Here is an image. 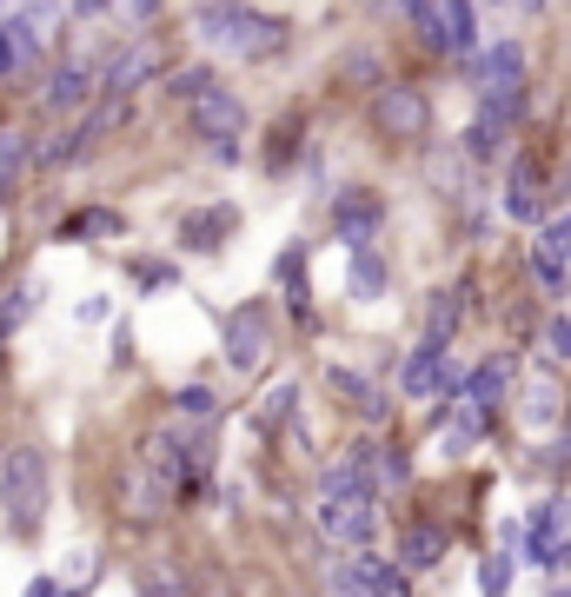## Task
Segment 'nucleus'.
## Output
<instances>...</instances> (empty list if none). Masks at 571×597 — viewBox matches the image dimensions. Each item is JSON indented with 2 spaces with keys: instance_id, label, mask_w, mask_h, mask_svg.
Masks as SVG:
<instances>
[{
  "instance_id": "nucleus-1",
  "label": "nucleus",
  "mask_w": 571,
  "mask_h": 597,
  "mask_svg": "<svg viewBox=\"0 0 571 597\" xmlns=\"http://www.w3.org/2000/svg\"><path fill=\"white\" fill-rule=\"evenodd\" d=\"M0 511H8L14 538H34L47 525V458L40 452H8L0 458Z\"/></svg>"
},
{
  "instance_id": "nucleus-2",
  "label": "nucleus",
  "mask_w": 571,
  "mask_h": 597,
  "mask_svg": "<svg viewBox=\"0 0 571 597\" xmlns=\"http://www.w3.org/2000/svg\"><path fill=\"white\" fill-rule=\"evenodd\" d=\"M193 27L206 40H219L226 53H239V60H260V53H279L286 47V21H273L260 8H200Z\"/></svg>"
},
{
  "instance_id": "nucleus-3",
  "label": "nucleus",
  "mask_w": 571,
  "mask_h": 597,
  "mask_svg": "<svg viewBox=\"0 0 571 597\" xmlns=\"http://www.w3.org/2000/svg\"><path fill=\"white\" fill-rule=\"evenodd\" d=\"M266 353H273V319H266V306H239L233 325H226V366L233 372H260Z\"/></svg>"
},
{
  "instance_id": "nucleus-4",
  "label": "nucleus",
  "mask_w": 571,
  "mask_h": 597,
  "mask_svg": "<svg viewBox=\"0 0 571 597\" xmlns=\"http://www.w3.org/2000/svg\"><path fill=\"white\" fill-rule=\"evenodd\" d=\"M372 120H379L392 140H426L432 107H426V94H419V87H398V80H385L379 100H372Z\"/></svg>"
},
{
  "instance_id": "nucleus-5",
  "label": "nucleus",
  "mask_w": 571,
  "mask_h": 597,
  "mask_svg": "<svg viewBox=\"0 0 571 597\" xmlns=\"http://www.w3.org/2000/svg\"><path fill=\"white\" fill-rule=\"evenodd\" d=\"M405 21L413 27H426V40L439 47V53H472V27H478V14L465 8V0H452V8H405Z\"/></svg>"
},
{
  "instance_id": "nucleus-6",
  "label": "nucleus",
  "mask_w": 571,
  "mask_h": 597,
  "mask_svg": "<svg viewBox=\"0 0 571 597\" xmlns=\"http://www.w3.org/2000/svg\"><path fill=\"white\" fill-rule=\"evenodd\" d=\"M333 226H340V239H346L353 252H366V246L379 239V226H385V206H379V193H366V187H346V193L333 200Z\"/></svg>"
},
{
  "instance_id": "nucleus-7",
  "label": "nucleus",
  "mask_w": 571,
  "mask_h": 597,
  "mask_svg": "<svg viewBox=\"0 0 571 597\" xmlns=\"http://www.w3.org/2000/svg\"><path fill=\"white\" fill-rule=\"evenodd\" d=\"M319 525H325V538H340V545H372L379 538V504L372 498H325Z\"/></svg>"
},
{
  "instance_id": "nucleus-8",
  "label": "nucleus",
  "mask_w": 571,
  "mask_h": 597,
  "mask_svg": "<svg viewBox=\"0 0 571 597\" xmlns=\"http://www.w3.org/2000/svg\"><path fill=\"white\" fill-rule=\"evenodd\" d=\"M239 127H247V107H239V94H233V87H206V94L193 100V133H200V140L233 146V140H239Z\"/></svg>"
},
{
  "instance_id": "nucleus-9",
  "label": "nucleus",
  "mask_w": 571,
  "mask_h": 597,
  "mask_svg": "<svg viewBox=\"0 0 571 597\" xmlns=\"http://www.w3.org/2000/svg\"><path fill=\"white\" fill-rule=\"evenodd\" d=\"M398 385L413 392V398H432V392H445V398H459V379H452V366H445V346H426L405 359V372H398Z\"/></svg>"
},
{
  "instance_id": "nucleus-10",
  "label": "nucleus",
  "mask_w": 571,
  "mask_h": 597,
  "mask_svg": "<svg viewBox=\"0 0 571 597\" xmlns=\"http://www.w3.org/2000/svg\"><path fill=\"white\" fill-rule=\"evenodd\" d=\"M233 226H239V213L233 206H200V213H180V246L187 252H219L226 239H233Z\"/></svg>"
},
{
  "instance_id": "nucleus-11",
  "label": "nucleus",
  "mask_w": 571,
  "mask_h": 597,
  "mask_svg": "<svg viewBox=\"0 0 571 597\" xmlns=\"http://www.w3.org/2000/svg\"><path fill=\"white\" fill-rule=\"evenodd\" d=\"M159 67H167V47H159V40H133V47L107 67V94H114V100H127L140 80H146V73H159Z\"/></svg>"
},
{
  "instance_id": "nucleus-12",
  "label": "nucleus",
  "mask_w": 571,
  "mask_h": 597,
  "mask_svg": "<svg viewBox=\"0 0 571 597\" xmlns=\"http://www.w3.org/2000/svg\"><path fill=\"white\" fill-rule=\"evenodd\" d=\"M146 458H153V471H167V478H193L200 471V439H187V432H153L146 439Z\"/></svg>"
},
{
  "instance_id": "nucleus-13",
  "label": "nucleus",
  "mask_w": 571,
  "mask_h": 597,
  "mask_svg": "<svg viewBox=\"0 0 571 597\" xmlns=\"http://www.w3.org/2000/svg\"><path fill=\"white\" fill-rule=\"evenodd\" d=\"M505 392H512V359H485V366L459 385V405H472V411H492Z\"/></svg>"
},
{
  "instance_id": "nucleus-14",
  "label": "nucleus",
  "mask_w": 571,
  "mask_h": 597,
  "mask_svg": "<svg viewBox=\"0 0 571 597\" xmlns=\"http://www.w3.org/2000/svg\"><path fill=\"white\" fill-rule=\"evenodd\" d=\"M392 564H398V571H432V564H445V532H439V525H405Z\"/></svg>"
},
{
  "instance_id": "nucleus-15",
  "label": "nucleus",
  "mask_w": 571,
  "mask_h": 597,
  "mask_svg": "<svg viewBox=\"0 0 571 597\" xmlns=\"http://www.w3.org/2000/svg\"><path fill=\"white\" fill-rule=\"evenodd\" d=\"M505 213H512V219H525V226H538V219H545V187H538V166H532V159H519V166H512V180H505Z\"/></svg>"
},
{
  "instance_id": "nucleus-16",
  "label": "nucleus",
  "mask_w": 571,
  "mask_h": 597,
  "mask_svg": "<svg viewBox=\"0 0 571 597\" xmlns=\"http://www.w3.org/2000/svg\"><path fill=\"white\" fill-rule=\"evenodd\" d=\"M87 94H94V67H80V60H60V67L47 73V107H53V114L80 107Z\"/></svg>"
},
{
  "instance_id": "nucleus-17",
  "label": "nucleus",
  "mask_w": 571,
  "mask_h": 597,
  "mask_svg": "<svg viewBox=\"0 0 571 597\" xmlns=\"http://www.w3.org/2000/svg\"><path fill=\"white\" fill-rule=\"evenodd\" d=\"M519 114H525V80H519V87H485V94H478V127L505 133Z\"/></svg>"
},
{
  "instance_id": "nucleus-18",
  "label": "nucleus",
  "mask_w": 571,
  "mask_h": 597,
  "mask_svg": "<svg viewBox=\"0 0 571 597\" xmlns=\"http://www.w3.org/2000/svg\"><path fill=\"white\" fill-rule=\"evenodd\" d=\"M519 80H525V53H519L512 40H499L492 53L478 60V94H485V87H519Z\"/></svg>"
},
{
  "instance_id": "nucleus-19",
  "label": "nucleus",
  "mask_w": 571,
  "mask_h": 597,
  "mask_svg": "<svg viewBox=\"0 0 571 597\" xmlns=\"http://www.w3.org/2000/svg\"><path fill=\"white\" fill-rule=\"evenodd\" d=\"M353 577H359V590H366V597H413L405 571H398V564H385V558H359V564H353Z\"/></svg>"
},
{
  "instance_id": "nucleus-20",
  "label": "nucleus",
  "mask_w": 571,
  "mask_h": 597,
  "mask_svg": "<svg viewBox=\"0 0 571 597\" xmlns=\"http://www.w3.org/2000/svg\"><path fill=\"white\" fill-rule=\"evenodd\" d=\"M27 166H34V140L0 127V200H8V193L21 187V174H27Z\"/></svg>"
},
{
  "instance_id": "nucleus-21",
  "label": "nucleus",
  "mask_w": 571,
  "mask_h": 597,
  "mask_svg": "<svg viewBox=\"0 0 571 597\" xmlns=\"http://www.w3.org/2000/svg\"><path fill=\"white\" fill-rule=\"evenodd\" d=\"M485 439V411H472V405H452V425L439 432V452L445 458H459V452H472Z\"/></svg>"
},
{
  "instance_id": "nucleus-22",
  "label": "nucleus",
  "mask_w": 571,
  "mask_h": 597,
  "mask_svg": "<svg viewBox=\"0 0 571 597\" xmlns=\"http://www.w3.org/2000/svg\"><path fill=\"white\" fill-rule=\"evenodd\" d=\"M564 525H571V504H564V498L538 504V511H532V558H545L551 545H564Z\"/></svg>"
},
{
  "instance_id": "nucleus-23",
  "label": "nucleus",
  "mask_w": 571,
  "mask_h": 597,
  "mask_svg": "<svg viewBox=\"0 0 571 597\" xmlns=\"http://www.w3.org/2000/svg\"><path fill=\"white\" fill-rule=\"evenodd\" d=\"M385 260H379V246H366V252H353V299H379L385 292Z\"/></svg>"
},
{
  "instance_id": "nucleus-24",
  "label": "nucleus",
  "mask_w": 571,
  "mask_h": 597,
  "mask_svg": "<svg viewBox=\"0 0 571 597\" xmlns=\"http://www.w3.org/2000/svg\"><path fill=\"white\" fill-rule=\"evenodd\" d=\"M333 392H346V398H359V411H366L372 425H379V418L392 411V405H385V398H379V392H372V385H366L359 372H346V366H333Z\"/></svg>"
},
{
  "instance_id": "nucleus-25",
  "label": "nucleus",
  "mask_w": 571,
  "mask_h": 597,
  "mask_svg": "<svg viewBox=\"0 0 571 597\" xmlns=\"http://www.w3.org/2000/svg\"><path fill=\"white\" fill-rule=\"evenodd\" d=\"M120 232H127L120 213H80V219H67V239H120Z\"/></svg>"
},
{
  "instance_id": "nucleus-26",
  "label": "nucleus",
  "mask_w": 571,
  "mask_h": 597,
  "mask_svg": "<svg viewBox=\"0 0 571 597\" xmlns=\"http://www.w3.org/2000/svg\"><path fill=\"white\" fill-rule=\"evenodd\" d=\"M279 286H286V299L306 312V246H286V252H279Z\"/></svg>"
},
{
  "instance_id": "nucleus-27",
  "label": "nucleus",
  "mask_w": 571,
  "mask_h": 597,
  "mask_svg": "<svg viewBox=\"0 0 571 597\" xmlns=\"http://www.w3.org/2000/svg\"><path fill=\"white\" fill-rule=\"evenodd\" d=\"M206 87H219V80H213L206 67H180V73H167V94H174V100H187V107H193Z\"/></svg>"
},
{
  "instance_id": "nucleus-28",
  "label": "nucleus",
  "mask_w": 571,
  "mask_h": 597,
  "mask_svg": "<svg viewBox=\"0 0 571 597\" xmlns=\"http://www.w3.org/2000/svg\"><path fill=\"white\" fill-rule=\"evenodd\" d=\"M452 325H459V292H439V299H432V312H426V338H432V346H445Z\"/></svg>"
},
{
  "instance_id": "nucleus-29",
  "label": "nucleus",
  "mask_w": 571,
  "mask_h": 597,
  "mask_svg": "<svg viewBox=\"0 0 571 597\" xmlns=\"http://www.w3.org/2000/svg\"><path fill=\"white\" fill-rule=\"evenodd\" d=\"M505 590H512V558L492 551V558L478 564V597H505Z\"/></svg>"
},
{
  "instance_id": "nucleus-30",
  "label": "nucleus",
  "mask_w": 571,
  "mask_h": 597,
  "mask_svg": "<svg viewBox=\"0 0 571 597\" xmlns=\"http://www.w3.org/2000/svg\"><path fill=\"white\" fill-rule=\"evenodd\" d=\"M538 260H551V266H564V260H571V213L545 226V239H538Z\"/></svg>"
},
{
  "instance_id": "nucleus-31",
  "label": "nucleus",
  "mask_w": 571,
  "mask_h": 597,
  "mask_svg": "<svg viewBox=\"0 0 571 597\" xmlns=\"http://www.w3.org/2000/svg\"><path fill=\"white\" fill-rule=\"evenodd\" d=\"M174 405H180V418H187V425H206V418H213V411H219V398H213V392H206V385H187V392H180V398H174Z\"/></svg>"
},
{
  "instance_id": "nucleus-32",
  "label": "nucleus",
  "mask_w": 571,
  "mask_h": 597,
  "mask_svg": "<svg viewBox=\"0 0 571 597\" xmlns=\"http://www.w3.org/2000/svg\"><path fill=\"white\" fill-rule=\"evenodd\" d=\"M551 418H558V392H551V385H538V392L525 398V425H551Z\"/></svg>"
},
{
  "instance_id": "nucleus-33",
  "label": "nucleus",
  "mask_w": 571,
  "mask_h": 597,
  "mask_svg": "<svg viewBox=\"0 0 571 597\" xmlns=\"http://www.w3.org/2000/svg\"><path fill=\"white\" fill-rule=\"evenodd\" d=\"M73 153H80V133H53L34 159H40V166H60V159H73Z\"/></svg>"
},
{
  "instance_id": "nucleus-34",
  "label": "nucleus",
  "mask_w": 571,
  "mask_h": 597,
  "mask_svg": "<svg viewBox=\"0 0 571 597\" xmlns=\"http://www.w3.org/2000/svg\"><path fill=\"white\" fill-rule=\"evenodd\" d=\"M372 458H379L372 471H379V478H392V485H405V478H413V458H405V452H372Z\"/></svg>"
},
{
  "instance_id": "nucleus-35",
  "label": "nucleus",
  "mask_w": 571,
  "mask_h": 597,
  "mask_svg": "<svg viewBox=\"0 0 571 597\" xmlns=\"http://www.w3.org/2000/svg\"><path fill=\"white\" fill-rule=\"evenodd\" d=\"M146 597H180V584H174L167 564H146Z\"/></svg>"
},
{
  "instance_id": "nucleus-36",
  "label": "nucleus",
  "mask_w": 571,
  "mask_h": 597,
  "mask_svg": "<svg viewBox=\"0 0 571 597\" xmlns=\"http://www.w3.org/2000/svg\"><path fill=\"white\" fill-rule=\"evenodd\" d=\"M545 346H551V359H571V319H551V332H545Z\"/></svg>"
},
{
  "instance_id": "nucleus-37",
  "label": "nucleus",
  "mask_w": 571,
  "mask_h": 597,
  "mask_svg": "<svg viewBox=\"0 0 571 597\" xmlns=\"http://www.w3.org/2000/svg\"><path fill=\"white\" fill-rule=\"evenodd\" d=\"M538 279L551 286V299H564V292H571V273H564V266H551V260H538Z\"/></svg>"
},
{
  "instance_id": "nucleus-38",
  "label": "nucleus",
  "mask_w": 571,
  "mask_h": 597,
  "mask_svg": "<svg viewBox=\"0 0 571 597\" xmlns=\"http://www.w3.org/2000/svg\"><path fill=\"white\" fill-rule=\"evenodd\" d=\"M279 411H293V385H273V392H266V411H260V418H266V425H273V418H279Z\"/></svg>"
},
{
  "instance_id": "nucleus-39",
  "label": "nucleus",
  "mask_w": 571,
  "mask_h": 597,
  "mask_svg": "<svg viewBox=\"0 0 571 597\" xmlns=\"http://www.w3.org/2000/svg\"><path fill=\"white\" fill-rule=\"evenodd\" d=\"M333 597H366V590H359V577H353V564H340V571H333Z\"/></svg>"
},
{
  "instance_id": "nucleus-40",
  "label": "nucleus",
  "mask_w": 571,
  "mask_h": 597,
  "mask_svg": "<svg viewBox=\"0 0 571 597\" xmlns=\"http://www.w3.org/2000/svg\"><path fill=\"white\" fill-rule=\"evenodd\" d=\"M21 73V60H14V40H8V27H0V80H14Z\"/></svg>"
},
{
  "instance_id": "nucleus-41",
  "label": "nucleus",
  "mask_w": 571,
  "mask_h": 597,
  "mask_svg": "<svg viewBox=\"0 0 571 597\" xmlns=\"http://www.w3.org/2000/svg\"><path fill=\"white\" fill-rule=\"evenodd\" d=\"M551 597H571V584H558V590H551Z\"/></svg>"
},
{
  "instance_id": "nucleus-42",
  "label": "nucleus",
  "mask_w": 571,
  "mask_h": 597,
  "mask_svg": "<svg viewBox=\"0 0 571 597\" xmlns=\"http://www.w3.org/2000/svg\"><path fill=\"white\" fill-rule=\"evenodd\" d=\"M564 193H571V174H564Z\"/></svg>"
}]
</instances>
